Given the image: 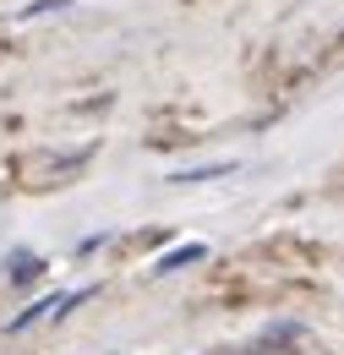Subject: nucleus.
Masks as SVG:
<instances>
[{"mask_svg":"<svg viewBox=\"0 0 344 355\" xmlns=\"http://www.w3.org/2000/svg\"><path fill=\"white\" fill-rule=\"evenodd\" d=\"M203 355H344V350H334L306 322H262V328L235 334V339H224V345H214Z\"/></svg>","mask_w":344,"mask_h":355,"instance_id":"nucleus-1","label":"nucleus"}]
</instances>
